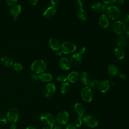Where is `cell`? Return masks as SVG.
Returning <instances> with one entry per match:
<instances>
[{
    "mask_svg": "<svg viewBox=\"0 0 129 129\" xmlns=\"http://www.w3.org/2000/svg\"><path fill=\"white\" fill-rule=\"evenodd\" d=\"M40 120L45 125L48 126L52 129L55 125L56 119L54 115L49 112H44L40 116Z\"/></svg>",
    "mask_w": 129,
    "mask_h": 129,
    "instance_id": "obj_1",
    "label": "cell"
},
{
    "mask_svg": "<svg viewBox=\"0 0 129 129\" xmlns=\"http://www.w3.org/2000/svg\"><path fill=\"white\" fill-rule=\"evenodd\" d=\"M106 12L108 17L113 20L118 19L121 15L120 8L115 5L108 6L106 9Z\"/></svg>",
    "mask_w": 129,
    "mask_h": 129,
    "instance_id": "obj_2",
    "label": "cell"
},
{
    "mask_svg": "<svg viewBox=\"0 0 129 129\" xmlns=\"http://www.w3.org/2000/svg\"><path fill=\"white\" fill-rule=\"evenodd\" d=\"M31 69L33 72L36 74L43 73L46 69V64L42 60L38 59L34 61L31 66Z\"/></svg>",
    "mask_w": 129,
    "mask_h": 129,
    "instance_id": "obj_3",
    "label": "cell"
},
{
    "mask_svg": "<svg viewBox=\"0 0 129 129\" xmlns=\"http://www.w3.org/2000/svg\"><path fill=\"white\" fill-rule=\"evenodd\" d=\"M77 49L76 45L71 41H66L61 45L60 49L64 54H70L74 52Z\"/></svg>",
    "mask_w": 129,
    "mask_h": 129,
    "instance_id": "obj_4",
    "label": "cell"
},
{
    "mask_svg": "<svg viewBox=\"0 0 129 129\" xmlns=\"http://www.w3.org/2000/svg\"><path fill=\"white\" fill-rule=\"evenodd\" d=\"M19 118V113L18 110L12 107L9 109L7 113V118L11 123H15Z\"/></svg>",
    "mask_w": 129,
    "mask_h": 129,
    "instance_id": "obj_5",
    "label": "cell"
},
{
    "mask_svg": "<svg viewBox=\"0 0 129 129\" xmlns=\"http://www.w3.org/2000/svg\"><path fill=\"white\" fill-rule=\"evenodd\" d=\"M126 29L125 23L122 21H117L113 25V32L117 35H121L124 33Z\"/></svg>",
    "mask_w": 129,
    "mask_h": 129,
    "instance_id": "obj_6",
    "label": "cell"
},
{
    "mask_svg": "<svg viewBox=\"0 0 129 129\" xmlns=\"http://www.w3.org/2000/svg\"><path fill=\"white\" fill-rule=\"evenodd\" d=\"M81 95L84 101L89 102L92 100L93 93L91 88L88 86L83 88L81 91Z\"/></svg>",
    "mask_w": 129,
    "mask_h": 129,
    "instance_id": "obj_7",
    "label": "cell"
},
{
    "mask_svg": "<svg viewBox=\"0 0 129 129\" xmlns=\"http://www.w3.org/2000/svg\"><path fill=\"white\" fill-rule=\"evenodd\" d=\"M83 120L87 126L92 128L96 127V126H97L98 124L96 118L90 114L85 115L83 117Z\"/></svg>",
    "mask_w": 129,
    "mask_h": 129,
    "instance_id": "obj_8",
    "label": "cell"
},
{
    "mask_svg": "<svg viewBox=\"0 0 129 129\" xmlns=\"http://www.w3.org/2000/svg\"><path fill=\"white\" fill-rule=\"evenodd\" d=\"M69 119L68 113L66 111H61L59 112L56 118V121L60 125H64L68 123Z\"/></svg>",
    "mask_w": 129,
    "mask_h": 129,
    "instance_id": "obj_9",
    "label": "cell"
},
{
    "mask_svg": "<svg viewBox=\"0 0 129 129\" xmlns=\"http://www.w3.org/2000/svg\"><path fill=\"white\" fill-rule=\"evenodd\" d=\"M56 91V87L53 83H48L43 89V95L46 97H50L53 96Z\"/></svg>",
    "mask_w": 129,
    "mask_h": 129,
    "instance_id": "obj_10",
    "label": "cell"
},
{
    "mask_svg": "<svg viewBox=\"0 0 129 129\" xmlns=\"http://www.w3.org/2000/svg\"><path fill=\"white\" fill-rule=\"evenodd\" d=\"M71 64L74 66H79L82 62V57L79 53H75L72 54L70 59Z\"/></svg>",
    "mask_w": 129,
    "mask_h": 129,
    "instance_id": "obj_11",
    "label": "cell"
},
{
    "mask_svg": "<svg viewBox=\"0 0 129 129\" xmlns=\"http://www.w3.org/2000/svg\"><path fill=\"white\" fill-rule=\"evenodd\" d=\"M98 22L100 26L103 29L107 28L109 24V18L106 14H101L99 17Z\"/></svg>",
    "mask_w": 129,
    "mask_h": 129,
    "instance_id": "obj_12",
    "label": "cell"
},
{
    "mask_svg": "<svg viewBox=\"0 0 129 129\" xmlns=\"http://www.w3.org/2000/svg\"><path fill=\"white\" fill-rule=\"evenodd\" d=\"M48 44L49 47L53 50L57 51L60 49L61 47V44L59 41L54 37L51 38L49 39L48 41Z\"/></svg>",
    "mask_w": 129,
    "mask_h": 129,
    "instance_id": "obj_13",
    "label": "cell"
},
{
    "mask_svg": "<svg viewBox=\"0 0 129 129\" xmlns=\"http://www.w3.org/2000/svg\"><path fill=\"white\" fill-rule=\"evenodd\" d=\"M110 87V83L107 80H103L99 83L98 88L99 91L102 93L107 92Z\"/></svg>",
    "mask_w": 129,
    "mask_h": 129,
    "instance_id": "obj_14",
    "label": "cell"
},
{
    "mask_svg": "<svg viewBox=\"0 0 129 129\" xmlns=\"http://www.w3.org/2000/svg\"><path fill=\"white\" fill-rule=\"evenodd\" d=\"M59 66L62 70L67 71L71 68V64L70 60L66 57H62L59 59Z\"/></svg>",
    "mask_w": 129,
    "mask_h": 129,
    "instance_id": "obj_15",
    "label": "cell"
},
{
    "mask_svg": "<svg viewBox=\"0 0 129 129\" xmlns=\"http://www.w3.org/2000/svg\"><path fill=\"white\" fill-rule=\"evenodd\" d=\"M80 75L77 71H73L71 72L67 76V80L72 83L77 82L80 79Z\"/></svg>",
    "mask_w": 129,
    "mask_h": 129,
    "instance_id": "obj_16",
    "label": "cell"
},
{
    "mask_svg": "<svg viewBox=\"0 0 129 129\" xmlns=\"http://www.w3.org/2000/svg\"><path fill=\"white\" fill-rule=\"evenodd\" d=\"M56 13V9L54 6L48 7L44 12L43 16L47 18H49L54 16Z\"/></svg>",
    "mask_w": 129,
    "mask_h": 129,
    "instance_id": "obj_17",
    "label": "cell"
},
{
    "mask_svg": "<svg viewBox=\"0 0 129 129\" xmlns=\"http://www.w3.org/2000/svg\"><path fill=\"white\" fill-rule=\"evenodd\" d=\"M91 9L95 13H101L105 11V6L101 3H96L92 5Z\"/></svg>",
    "mask_w": 129,
    "mask_h": 129,
    "instance_id": "obj_18",
    "label": "cell"
},
{
    "mask_svg": "<svg viewBox=\"0 0 129 129\" xmlns=\"http://www.w3.org/2000/svg\"><path fill=\"white\" fill-rule=\"evenodd\" d=\"M21 12V7L19 4H15L10 9V14L14 18H16Z\"/></svg>",
    "mask_w": 129,
    "mask_h": 129,
    "instance_id": "obj_19",
    "label": "cell"
},
{
    "mask_svg": "<svg viewBox=\"0 0 129 129\" xmlns=\"http://www.w3.org/2000/svg\"><path fill=\"white\" fill-rule=\"evenodd\" d=\"M75 110L79 116H84L85 113V109L84 106L81 103H76L74 105Z\"/></svg>",
    "mask_w": 129,
    "mask_h": 129,
    "instance_id": "obj_20",
    "label": "cell"
},
{
    "mask_svg": "<svg viewBox=\"0 0 129 129\" xmlns=\"http://www.w3.org/2000/svg\"><path fill=\"white\" fill-rule=\"evenodd\" d=\"M80 79L81 83L84 85L88 86L90 82V77L88 73L87 72H83L80 76Z\"/></svg>",
    "mask_w": 129,
    "mask_h": 129,
    "instance_id": "obj_21",
    "label": "cell"
},
{
    "mask_svg": "<svg viewBox=\"0 0 129 129\" xmlns=\"http://www.w3.org/2000/svg\"><path fill=\"white\" fill-rule=\"evenodd\" d=\"M1 63L3 66H4L5 67L9 68L12 66L13 61L12 59L11 58H10V57L5 56L1 58Z\"/></svg>",
    "mask_w": 129,
    "mask_h": 129,
    "instance_id": "obj_22",
    "label": "cell"
},
{
    "mask_svg": "<svg viewBox=\"0 0 129 129\" xmlns=\"http://www.w3.org/2000/svg\"><path fill=\"white\" fill-rule=\"evenodd\" d=\"M115 56L119 60L123 59L125 57V53L123 49L119 47H116L114 50Z\"/></svg>",
    "mask_w": 129,
    "mask_h": 129,
    "instance_id": "obj_23",
    "label": "cell"
},
{
    "mask_svg": "<svg viewBox=\"0 0 129 129\" xmlns=\"http://www.w3.org/2000/svg\"><path fill=\"white\" fill-rule=\"evenodd\" d=\"M76 15L77 18L81 21H85L87 18V14L83 8L78 9L77 10Z\"/></svg>",
    "mask_w": 129,
    "mask_h": 129,
    "instance_id": "obj_24",
    "label": "cell"
},
{
    "mask_svg": "<svg viewBox=\"0 0 129 129\" xmlns=\"http://www.w3.org/2000/svg\"><path fill=\"white\" fill-rule=\"evenodd\" d=\"M39 79L43 82H49L52 80V76L49 73H43L39 75Z\"/></svg>",
    "mask_w": 129,
    "mask_h": 129,
    "instance_id": "obj_25",
    "label": "cell"
},
{
    "mask_svg": "<svg viewBox=\"0 0 129 129\" xmlns=\"http://www.w3.org/2000/svg\"><path fill=\"white\" fill-rule=\"evenodd\" d=\"M108 73L110 76H115L118 74V71L117 68L114 64H109L107 68Z\"/></svg>",
    "mask_w": 129,
    "mask_h": 129,
    "instance_id": "obj_26",
    "label": "cell"
},
{
    "mask_svg": "<svg viewBox=\"0 0 129 129\" xmlns=\"http://www.w3.org/2000/svg\"><path fill=\"white\" fill-rule=\"evenodd\" d=\"M71 88L70 85L68 82L62 83L60 87V90L62 94H66L68 93Z\"/></svg>",
    "mask_w": 129,
    "mask_h": 129,
    "instance_id": "obj_27",
    "label": "cell"
},
{
    "mask_svg": "<svg viewBox=\"0 0 129 129\" xmlns=\"http://www.w3.org/2000/svg\"><path fill=\"white\" fill-rule=\"evenodd\" d=\"M99 82L98 80H93L91 82H90L89 83V84H88V86L91 89L96 88L98 87V85H99Z\"/></svg>",
    "mask_w": 129,
    "mask_h": 129,
    "instance_id": "obj_28",
    "label": "cell"
},
{
    "mask_svg": "<svg viewBox=\"0 0 129 129\" xmlns=\"http://www.w3.org/2000/svg\"><path fill=\"white\" fill-rule=\"evenodd\" d=\"M7 118L2 113H0V125L3 126L7 124Z\"/></svg>",
    "mask_w": 129,
    "mask_h": 129,
    "instance_id": "obj_29",
    "label": "cell"
},
{
    "mask_svg": "<svg viewBox=\"0 0 129 129\" xmlns=\"http://www.w3.org/2000/svg\"><path fill=\"white\" fill-rule=\"evenodd\" d=\"M82 121H83V117L82 116H79L76 119L75 124V126L77 127H79L82 125Z\"/></svg>",
    "mask_w": 129,
    "mask_h": 129,
    "instance_id": "obj_30",
    "label": "cell"
},
{
    "mask_svg": "<svg viewBox=\"0 0 129 129\" xmlns=\"http://www.w3.org/2000/svg\"><path fill=\"white\" fill-rule=\"evenodd\" d=\"M56 80L58 82L64 83V82H66V81L67 80V77L64 75L60 74L57 76L56 78Z\"/></svg>",
    "mask_w": 129,
    "mask_h": 129,
    "instance_id": "obj_31",
    "label": "cell"
},
{
    "mask_svg": "<svg viewBox=\"0 0 129 129\" xmlns=\"http://www.w3.org/2000/svg\"><path fill=\"white\" fill-rule=\"evenodd\" d=\"M13 68L15 71H20L23 69V66L20 63H15L13 64Z\"/></svg>",
    "mask_w": 129,
    "mask_h": 129,
    "instance_id": "obj_32",
    "label": "cell"
},
{
    "mask_svg": "<svg viewBox=\"0 0 129 129\" xmlns=\"http://www.w3.org/2000/svg\"><path fill=\"white\" fill-rule=\"evenodd\" d=\"M117 44L118 47H120V48H122V47H123V46H124L125 45V41H124L123 38L122 37V39H121V40L119 39L118 41H117Z\"/></svg>",
    "mask_w": 129,
    "mask_h": 129,
    "instance_id": "obj_33",
    "label": "cell"
},
{
    "mask_svg": "<svg viewBox=\"0 0 129 129\" xmlns=\"http://www.w3.org/2000/svg\"><path fill=\"white\" fill-rule=\"evenodd\" d=\"M75 4L78 9L82 8L83 3L82 0H75Z\"/></svg>",
    "mask_w": 129,
    "mask_h": 129,
    "instance_id": "obj_34",
    "label": "cell"
},
{
    "mask_svg": "<svg viewBox=\"0 0 129 129\" xmlns=\"http://www.w3.org/2000/svg\"><path fill=\"white\" fill-rule=\"evenodd\" d=\"M17 0H6V4L8 6H13L15 5Z\"/></svg>",
    "mask_w": 129,
    "mask_h": 129,
    "instance_id": "obj_35",
    "label": "cell"
},
{
    "mask_svg": "<svg viewBox=\"0 0 129 129\" xmlns=\"http://www.w3.org/2000/svg\"><path fill=\"white\" fill-rule=\"evenodd\" d=\"M86 48L85 47H83L80 49L78 53H79L80 55H81L82 56V55H84L86 53Z\"/></svg>",
    "mask_w": 129,
    "mask_h": 129,
    "instance_id": "obj_36",
    "label": "cell"
},
{
    "mask_svg": "<svg viewBox=\"0 0 129 129\" xmlns=\"http://www.w3.org/2000/svg\"><path fill=\"white\" fill-rule=\"evenodd\" d=\"M103 3L106 5H111L115 2V0H102Z\"/></svg>",
    "mask_w": 129,
    "mask_h": 129,
    "instance_id": "obj_37",
    "label": "cell"
},
{
    "mask_svg": "<svg viewBox=\"0 0 129 129\" xmlns=\"http://www.w3.org/2000/svg\"><path fill=\"white\" fill-rule=\"evenodd\" d=\"M118 76L121 80H125L126 78V75L123 73H120L119 74Z\"/></svg>",
    "mask_w": 129,
    "mask_h": 129,
    "instance_id": "obj_38",
    "label": "cell"
},
{
    "mask_svg": "<svg viewBox=\"0 0 129 129\" xmlns=\"http://www.w3.org/2000/svg\"><path fill=\"white\" fill-rule=\"evenodd\" d=\"M66 129H76V128L74 125H73V124L70 123L66 126Z\"/></svg>",
    "mask_w": 129,
    "mask_h": 129,
    "instance_id": "obj_39",
    "label": "cell"
},
{
    "mask_svg": "<svg viewBox=\"0 0 129 129\" xmlns=\"http://www.w3.org/2000/svg\"><path fill=\"white\" fill-rule=\"evenodd\" d=\"M59 2V0H50V3L52 6L55 7L56 6Z\"/></svg>",
    "mask_w": 129,
    "mask_h": 129,
    "instance_id": "obj_40",
    "label": "cell"
},
{
    "mask_svg": "<svg viewBox=\"0 0 129 129\" xmlns=\"http://www.w3.org/2000/svg\"><path fill=\"white\" fill-rule=\"evenodd\" d=\"M32 78L34 80H37L39 79V75H38V74L34 73L32 75Z\"/></svg>",
    "mask_w": 129,
    "mask_h": 129,
    "instance_id": "obj_41",
    "label": "cell"
},
{
    "mask_svg": "<svg viewBox=\"0 0 129 129\" xmlns=\"http://www.w3.org/2000/svg\"><path fill=\"white\" fill-rule=\"evenodd\" d=\"M124 2V0H115V3L118 5H122Z\"/></svg>",
    "mask_w": 129,
    "mask_h": 129,
    "instance_id": "obj_42",
    "label": "cell"
},
{
    "mask_svg": "<svg viewBox=\"0 0 129 129\" xmlns=\"http://www.w3.org/2000/svg\"><path fill=\"white\" fill-rule=\"evenodd\" d=\"M29 2L31 5H35L37 3L38 0H29Z\"/></svg>",
    "mask_w": 129,
    "mask_h": 129,
    "instance_id": "obj_43",
    "label": "cell"
},
{
    "mask_svg": "<svg viewBox=\"0 0 129 129\" xmlns=\"http://www.w3.org/2000/svg\"><path fill=\"white\" fill-rule=\"evenodd\" d=\"M124 22L126 23H129V15H126L124 17Z\"/></svg>",
    "mask_w": 129,
    "mask_h": 129,
    "instance_id": "obj_44",
    "label": "cell"
},
{
    "mask_svg": "<svg viewBox=\"0 0 129 129\" xmlns=\"http://www.w3.org/2000/svg\"><path fill=\"white\" fill-rule=\"evenodd\" d=\"M10 129H16L17 128V125L15 123H11V124L10 126Z\"/></svg>",
    "mask_w": 129,
    "mask_h": 129,
    "instance_id": "obj_45",
    "label": "cell"
},
{
    "mask_svg": "<svg viewBox=\"0 0 129 129\" xmlns=\"http://www.w3.org/2000/svg\"><path fill=\"white\" fill-rule=\"evenodd\" d=\"M62 51H61L60 49H59V50H57L56 52V55L57 56H60L62 54Z\"/></svg>",
    "mask_w": 129,
    "mask_h": 129,
    "instance_id": "obj_46",
    "label": "cell"
},
{
    "mask_svg": "<svg viewBox=\"0 0 129 129\" xmlns=\"http://www.w3.org/2000/svg\"><path fill=\"white\" fill-rule=\"evenodd\" d=\"M52 129H62L61 126L59 125H55Z\"/></svg>",
    "mask_w": 129,
    "mask_h": 129,
    "instance_id": "obj_47",
    "label": "cell"
},
{
    "mask_svg": "<svg viewBox=\"0 0 129 129\" xmlns=\"http://www.w3.org/2000/svg\"><path fill=\"white\" fill-rule=\"evenodd\" d=\"M125 32H126V34L127 36L129 37V26L126 28Z\"/></svg>",
    "mask_w": 129,
    "mask_h": 129,
    "instance_id": "obj_48",
    "label": "cell"
},
{
    "mask_svg": "<svg viewBox=\"0 0 129 129\" xmlns=\"http://www.w3.org/2000/svg\"><path fill=\"white\" fill-rule=\"evenodd\" d=\"M26 129H37L36 127H33V126H28V127H27Z\"/></svg>",
    "mask_w": 129,
    "mask_h": 129,
    "instance_id": "obj_49",
    "label": "cell"
},
{
    "mask_svg": "<svg viewBox=\"0 0 129 129\" xmlns=\"http://www.w3.org/2000/svg\"><path fill=\"white\" fill-rule=\"evenodd\" d=\"M42 129H50V127L48 126H46V125H45L43 127Z\"/></svg>",
    "mask_w": 129,
    "mask_h": 129,
    "instance_id": "obj_50",
    "label": "cell"
}]
</instances>
